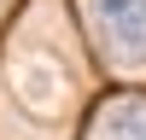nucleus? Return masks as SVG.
<instances>
[{"label": "nucleus", "mask_w": 146, "mask_h": 140, "mask_svg": "<svg viewBox=\"0 0 146 140\" xmlns=\"http://www.w3.org/2000/svg\"><path fill=\"white\" fill-rule=\"evenodd\" d=\"M88 23L117 64H146V0H88Z\"/></svg>", "instance_id": "nucleus-1"}, {"label": "nucleus", "mask_w": 146, "mask_h": 140, "mask_svg": "<svg viewBox=\"0 0 146 140\" xmlns=\"http://www.w3.org/2000/svg\"><path fill=\"white\" fill-rule=\"evenodd\" d=\"M105 140H146V99H117L105 117Z\"/></svg>", "instance_id": "nucleus-2"}]
</instances>
